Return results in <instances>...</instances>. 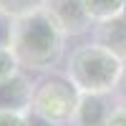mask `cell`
Masks as SVG:
<instances>
[{"label": "cell", "instance_id": "cell-11", "mask_svg": "<svg viewBox=\"0 0 126 126\" xmlns=\"http://www.w3.org/2000/svg\"><path fill=\"white\" fill-rule=\"evenodd\" d=\"M13 28H15V18H10L8 13L0 10V48H10V43H13Z\"/></svg>", "mask_w": 126, "mask_h": 126}, {"label": "cell", "instance_id": "cell-12", "mask_svg": "<svg viewBox=\"0 0 126 126\" xmlns=\"http://www.w3.org/2000/svg\"><path fill=\"white\" fill-rule=\"evenodd\" d=\"M23 121H25V126H58V124H53V121L43 119V116H40V113H35L33 109L23 113Z\"/></svg>", "mask_w": 126, "mask_h": 126}, {"label": "cell", "instance_id": "cell-7", "mask_svg": "<svg viewBox=\"0 0 126 126\" xmlns=\"http://www.w3.org/2000/svg\"><path fill=\"white\" fill-rule=\"evenodd\" d=\"M93 43L126 63V13L103 23H93Z\"/></svg>", "mask_w": 126, "mask_h": 126}, {"label": "cell", "instance_id": "cell-6", "mask_svg": "<svg viewBox=\"0 0 126 126\" xmlns=\"http://www.w3.org/2000/svg\"><path fill=\"white\" fill-rule=\"evenodd\" d=\"M33 86L23 71L0 81V113H25L33 103Z\"/></svg>", "mask_w": 126, "mask_h": 126}, {"label": "cell", "instance_id": "cell-4", "mask_svg": "<svg viewBox=\"0 0 126 126\" xmlns=\"http://www.w3.org/2000/svg\"><path fill=\"white\" fill-rule=\"evenodd\" d=\"M43 10L50 20L61 28L63 35H83L93 28V20L88 18L81 0H43Z\"/></svg>", "mask_w": 126, "mask_h": 126}, {"label": "cell", "instance_id": "cell-3", "mask_svg": "<svg viewBox=\"0 0 126 126\" xmlns=\"http://www.w3.org/2000/svg\"><path fill=\"white\" fill-rule=\"evenodd\" d=\"M78 98H81V91L71 83L68 76L50 73V76H43L33 86V103H30V109L35 113H40L43 119L63 126V124L71 121L73 111L78 106Z\"/></svg>", "mask_w": 126, "mask_h": 126}, {"label": "cell", "instance_id": "cell-15", "mask_svg": "<svg viewBox=\"0 0 126 126\" xmlns=\"http://www.w3.org/2000/svg\"><path fill=\"white\" fill-rule=\"evenodd\" d=\"M0 126H25L23 113H0Z\"/></svg>", "mask_w": 126, "mask_h": 126}, {"label": "cell", "instance_id": "cell-5", "mask_svg": "<svg viewBox=\"0 0 126 126\" xmlns=\"http://www.w3.org/2000/svg\"><path fill=\"white\" fill-rule=\"evenodd\" d=\"M116 109L113 93H81L78 106L71 116V126H109Z\"/></svg>", "mask_w": 126, "mask_h": 126}, {"label": "cell", "instance_id": "cell-2", "mask_svg": "<svg viewBox=\"0 0 126 126\" xmlns=\"http://www.w3.org/2000/svg\"><path fill=\"white\" fill-rule=\"evenodd\" d=\"M124 61L96 43H86L68 56L66 76L81 93H113Z\"/></svg>", "mask_w": 126, "mask_h": 126}, {"label": "cell", "instance_id": "cell-9", "mask_svg": "<svg viewBox=\"0 0 126 126\" xmlns=\"http://www.w3.org/2000/svg\"><path fill=\"white\" fill-rule=\"evenodd\" d=\"M40 8H43V0H0V10L8 13L10 18H23Z\"/></svg>", "mask_w": 126, "mask_h": 126}, {"label": "cell", "instance_id": "cell-14", "mask_svg": "<svg viewBox=\"0 0 126 126\" xmlns=\"http://www.w3.org/2000/svg\"><path fill=\"white\" fill-rule=\"evenodd\" d=\"M113 96H116V101L126 103V63H124V71H121V76H119L116 88H113Z\"/></svg>", "mask_w": 126, "mask_h": 126}, {"label": "cell", "instance_id": "cell-10", "mask_svg": "<svg viewBox=\"0 0 126 126\" xmlns=\"http://www.w3.org/2000/svg\"><path fill=\"white\" fill-rule=\"evenodd\" d=\"M18 71H20V66H18V58L13 56V50L10 48H0V81L10 78Z\"/></svg>", "mask_w": 126, "mask_h": 126}, {"label": "cell", "instance_id": "cell-13", "mask_svg": "<svg viewBox=\"0 0 126 126\" xmlns=\"http://www.w3.org/2000/svg\"><path fill=\"white\" fill-rule=\"evenodd\" d=\"M109 126H126V103L116 101V109H113V113H111Z\"/></svg>", "mask_w": 126, "mask_h": 126}, {"label": "cell", "instance_id": "cell-8", "mask_svg": "<svg viewBox=\"0 0 126 126\" xmlns=\"http://www.w3.org/2000/svg\"><path fill=\"white\" fill-rule=\"evenodd\" d=\"M93 23H103L126 13V0H81Z\"/></svg>", "mask_w": 126, "mask_h": 126}, {"label": "cell", "instance_id": "cell-1", "mask_svg": "<svg viewBox=\"0 0 126 126\" xmlns=\"http://www.w3.org/2000/svg\"><path fill=\"white\" fill-rule=\"evenodd\" d=\"M66 48V35L50 20L43 8L23 18H15L10 50L18 58V66L25 71H50L61 61Z\"/></svg>", "mask_w": 126, "mask_h": 126}]
</instances>
